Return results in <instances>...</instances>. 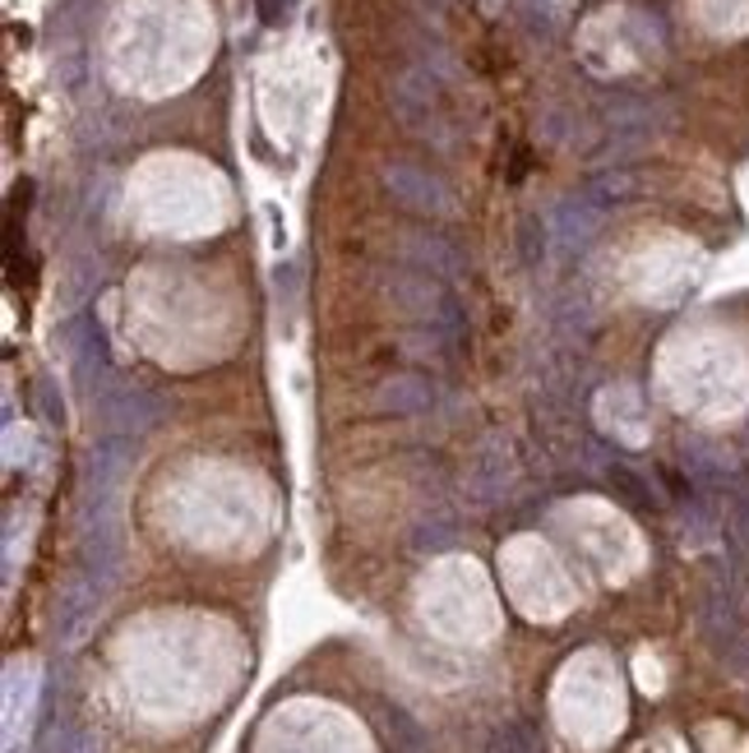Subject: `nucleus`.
Here are the masks:
<instances>
[{
  "label": "nucleus",
  "instance_id": "1",
  "mask_svg": "<svg viewBox=\"0 0 749 753\" xmlns=\"http://www.w3.org/2000/svg\"><path fill=\"white\" fill-rule=\"evenodd\" d=\"M167 481H172V514L195 523L200 546H208L204 537L217 531L213 523L240 531V527H250L255 518L269 514V504H274L264 476H255L240 463H190Z\"/></svg>",
  "mask_w": 749,
  "mask_h": 753
}]
</instances>
